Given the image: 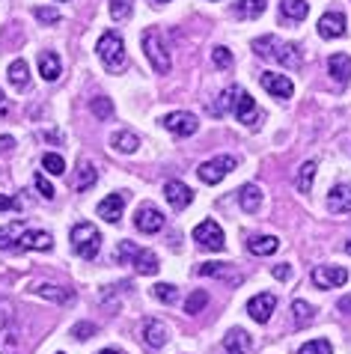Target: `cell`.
<instances>
[{
	"label": "cell",
	"instance_id": "6da1fadb",
	"mask_svg": "<svg viewBox=\"0 0 351 354\" xmlns=\"http://www.w3.org/2000/svg\"><path fill=\"white\" fill-rule=\"evenodd\" d=\"M95 51H99L102 66L107 68V72H113V75L122 72V68L129 66V57H125V42H122V36L113 33V30L102 33L99 45H95Z\"/></svg>",
	"mask_w": 351,
	"mask_h": 354
},
{
	"label": "cell",
	"instance_id": "7a4b0ae2",
	"mask_svg": "<svg viewBox=\"0 0 351 354\" xmlns=\"http://www.w3.org/2000/svg\"><path fill=\"white\" fill-rule=\"evenodd\" d=\"M21 346V328H18V316L12 301L0 298V354H18Z\"/></svg>",
	"mask_w": 351,
	"mask_h": 354
},
{
	"label": "cell",
	"instance_id": "3957f363",
	"mask_svg": "<svg viewBox=\"0 0 351 354\" xmlns=\"http://www.w3.org/2000/svg\"><path fill=\"white\" fill-rule=\"evenodd\" d=\"M72 250L77 253L81 259H95L99 257V250H102V232L95 230L93 223H75L72 226Z\"/></svg>",
	"mask_w": 351,
	"mask_h": 354
},
{
	"label": "cell",
	"instance_id": "277c9868",
	"mask_svg": "<svg viewBox=\"0 0 351 354\" xmlns=\"http://www.w3.org/2000/svg\"><path fill=\"white\" fill-rule=\"evenodd\" d=\"M143 51H146V57H149V63H152V68H155L158 75H167L170 68H173L170 51H167V45H164L161 30L149 27V30L143 33Z\"/></svg>",
	"mask_w": 351,
	"mask_h": 354
},
{
	"label": "cell",
	"instance_id": "5b68a950",
	"mask_svg": "<svg viewBox=\"0 0 351 354\" xmlns=\"http://www.w3.org/2000/svg\"><path fill=\"white\" fill-rule=\"evenodd\" d=\"M236 167H238V161L232 158V155H218V158H211V161H202L197 176H200L202 185H218V182L227 179Z\"/></svg>",
	"mask_w": 351,
	"mask_h": 354
},
{
	"label": "cell",
	"instance_id": "8992f818",
	"mask_svg": "<svg viewBox=\"0 0 351 354\" xmlns=\"http://www.w3.org/2000/svg\"><path fill=\"white\" fill-rule=\"evenodd\" d=\"M193 241L200 244L202 250H209V253H220V250H227V239H223V230H220V223L218 221H202L197 230H193Z\"/></svg>",
	"mask_w": 351,
	"mask_h": 354
},
{
	"label": "cell",
	"instance_id": "52a82bcc",
	"mask_svg": "<svg viewBox=\"0 0 351 354\" xmlns=\"http://www.w3.org/2000/svg\"><path fill=\"white\" fill-rule=\"evenodd\" d=\"M161 125L167 131H173L176 137H191V134H197V129H200V120L193 113H188V111H176V113H167L161 120Z\"/></svg>",
	"mask_w": 351,
	"mask_h": 354
},
{
	"label": "cell",
	"instance_id": "ba28073f",
	"mask_svg": "<svg viewBox=\"0 0 351 354\" xmlns=\"http://www.w3.org/2000/svg\"><path fill=\"white\" fill-rule=\"evenodd\" d=\"M313 283L319 289H339L348 283V271L339 265H319V268H313Z\"/></svg>",
	"mask_w": 351,
	"mask_h": 354
},
{
	"label": "cell",
	"instance_id": "9c48e42d",
	"mask_svg": "<svg viewBox=\"0 0 351 354\" xmlns=\"http://www.w3.org/2000/svg\"><path fill=\"white\" fill-rule=\"evenodd\" d=\"M134 226H137L140 232H146V235H155V232H161L164 230V214H161V209H155V205H140L137 209V214H134Z\"/></svg>",
	"mask_w": 351,
	"mask_h": 354
},
{
	"label": "cell",
	"instance_id": "30bf717a",
	"mask_svg": "<svg viewBox=\"0 0 351 354\" xmlns=\"http://www.w3.org/2000/svg\"><path fill=\"white\" fill-rule=\"evenodd\" d=\"M51 248H54V239H51V232H45V230H24L15 241V250H42L45 253Z\"/></svg>",
	"mask_w": 351,
	"mask_h": 354
},
{
	"label": "cell",
	"instance_id": "8fae6325",
	"mask_svg": "<svg viewBox=\"0 0 351 354\" xmlns=\"http://www.w3.org/2000/svg\"><path fill=\"white\" fill-rule=\"evenodd\" d=\"M259 84H262V90L274 98H292V93H295V84L286 75H277V72H265L259 77Z\"/></svg>",
	"mask_w": 351,
	"mask_h": 354
},
{
	"label": "cell",
	"instance_id": "7c38bea8",
	"mask_svg": "<svg viewBox=\"0 0 351 354\" xmlns=\"http://www.w3.org/2000/svg\"><path fill=\"white\" fill-rule=\"evenodd\" d=\"M140 333H143V342L149 348H164L167 346V339H170V330H167V324H164L161 319H146Z\"/></svg>",
	"mask_w": 351,
	"mask_h": 354
},
{
	"label": "cell",
	"instance_id": "4fadbf2b",
	"mask_svg": "<svg viewBox=\"0 0 351 354\" xmlns=\"http://www.w3.org/2000/svg\"><path fill=\"white\" fill-rule=\"evenodd\" d=\"M274 307H277V298H274L271 292H262V295H256V298H250V301H247L250 319H253V322H259V324H265V322L271 319Z\"/></svg>",
	"mask_w": 351,
	"mask_h": 354
},
{
	"label": "cell",
	"instance_id": "5bb4252c",
	"mask_svg": "<svg viewBox=\"0 0 351 354\" xmlns=\"http://www.w3.org/2000/svg\"><path fill=\"white\" fill-rule=\"evenodd\" d=\"M164 196H167V203L176 212H184L193 203V191L184 182H176V179H170L167 185H164Z\"/></svg>",
	"mask_w": 351,
	"mask_h": 354
},
{
	"label": "cell",
	"instance_id": "9a60e30c",
	"mask_svg": "<svg viewBox=\"0 0 351 354\" xmlns=\"http://www.w3.org/2000/svg\"><path fill=\"white\" fill-rule=\"evenodd\" d=\"M319 36L321 39H339L345 36V15L343 12H325L319 18Z\"/></svg>",
	"mask_w": 351,
	"mask_h": 354
},
{
	"label": "cell",
	"instance_id": "2e32d148",
	"mask_svg": "<svg viewBox=\"0 0 351 354\" xmlns=\"http://www.w3.org/2000/svg\"><path fill=\"white\" fill-rule=\"evenodd\" d=\"M232 111H236L238 122H245V125H256V122L262 120V113H259L256 102H253V98H250L245 90L238 93V98H236V107H232Z\"/></svg>",
	"mask_w": 351,
	"mask_h": 354
},
{
	"label": "cell",
	"instance_id": "e0dca14e",
	"mask_svg": "<svg viewBox=\"0 0 351 354\" xmlns=\"http://www.w3.org/2000/svg\"><path fill=\"white\" fill-rule=\"evenodd\" d=\"M328 212L345 214L351 212V185H334L328 194Z\"/></svg>",
	"mask_w": 351,
	"mask_h": 354
},
{
	"label": "cell",
	"instance_id": "ac0fdd59",
	"mask_svg": "<svg viewBox=\"0 0 351 354\" xmlns=\"http://www.w3.org/2000/svg\"><path fill=\"white\" fill-rule=\"evenodd\" d=\"M122 209H125V196L122 194H111L99 203V218H104L107 223H120L122 218Z\"/></svg>",
	"mask_w": 351,
	"mask_h": 354
},
{
	"label": "cell",
	"instance_id": "d6986e66",
	"mask_svg": "<svg viewBox=\"0 0 351 354\" xmlns=\"http://www.w3.org/2000/svg\"><path fill=\"white\" fill-rule=\"evenodd\" d=\"M33 295H39V298H45V301H54V304H72L75 301L72 289L51 286V283H39V286H33Z\"/></svg>",
	"mask_w": 351,
	"mask_h": 354
},
{
	"label": "cell",
	"instance_id": "ffe728a7",
	"mask_svg": "<svg viewBox=\"0 0 351 354\" xmlns=\"http://www.w3.org/2000/svg\"><path fill=\"white\" fill-rule=\"evenodd\" d=\"M328 72L336 84H348L351 81V57L348 54H334L328 60Z\"/></svg>",
	"mask_w": 351,
	"mask_h": 354
},
{
	"label": "cell",
	"instance_id": "44dd1931",
	"mask_svg": "<svg viewBox=\"0 0 351 354\" xmlns=\"http://www.w3.org/2000/svg\"><path fill=\"white\" fill-rule=\"evenodd\" d=\"M223 348H227V354H250L253 342H250V337L241 328H232L227 333V339H223Z\"/></svg>",
	"mask_w": 351,
	"mask_h": 354
},
{
	"label": "cell",
	"instance_id": "7402d4cb",
	"mask_svg": "<svg viewBox=\"0 0 351 354\" xmlns=\"http://www.w3.org/2000/svg\"><path fill=\"white\" fill-rule=\"evenodd\" d=\"M63 72V66H60V57H57L54 51H42L39 54V75L45 77V81H57Z\"/></svg>",
	"mask_w": 351,
	"mask_h": 354
},
{
	"label": "cell",
	"instance_id": "603a6c76",
	"mask_svg": "<svg viewBox=\"0 0 351 354\" xmlns=\"http://www.w3.org/2000/svg\"><path fill=\"white\" fill-rule=\"evenodd\" d=\"M238 203H241V209H245L247 214H256L259 205H262V191H259V185H245V188L238 191Z\"/></svg>",
	"mask_w": 351,
	"mask_h": 354
},
{
	"label": "cell",
	"instance_id": "cb8c5ba5",
	"mask_svg": "<svg viewBox=\"0 0 351 354\" xmlns=\"http://www.w3.org/2000/svg\"><path fill=\"white\" fill-rule=\"evenodd\" d=\"M277 248H280L277 235H259V239L247 241V250L253 253V257H271V253H277Z\"/></svg>",
	"mask_w": 351,
	"mask_h": 354
},
{
	"label": "cell",
	"instance_id": "d4e9b609",
	"mask_svg": "<svg viewBox=\"0 0 351 354\" xmlns=\"http://www.w3.org/2000/svg\"><path fill=\"white\" fill-rule=\"evenodd\" d=\"M111 146L116 152H122V155H134L137 152V146H140V137L131 134V131H116L111 137Z\"/></svg>",
	"mask_w": 351,
	"mask_h": 354
},
{
	"label": "cell",
	"instance_id": "484cf974",
	"mask_svg": "<svg viewBox=\"0 0 351 354\" xmlns=\"http://www.w3.org/2000/svg\"><path fill=\"white\" fill-rule=\"evenodd\" d=\"M131 265L137 268V274H158V268H161L158 257H155L152 250H140V248H137V253L131 257Z\"/></svg>",
	"mask_w": 351,
	"mask_h": 354
},
{
	"label": "cell",
	"instance_id": "4316f807",
	"mask_svg": "<svg viewBox=\"0 0 351 354\" xmlns=\"http://www.w3.org/2000/svg\"><path fill=\"white\" fill-rule=\"evenodd\" d=\"M280 12H283V18H289V21H304L310 12V3L307 0H283Z\"/></svg>",
	"mask_w": 351,
	"mask_h": 354
},
{
	"label": "cell",
	"instance_id": "83f0119b",
	"mask_svg": "<svg viewBox=\"0 0 351 354\" xmlns=\"http://www.w3.org/2000/svg\"><path fill=\"white\" fill-rule=\"evenodd\" d=\"M24 230H27V226L21 221H12V223L0 226V248H3V250H15V241H18V235H21Z\"/></svg>",
	"mask_w": 351,
	"mask_h": 354
},
{
	"label": "cell",
	"instance_id": "f1b7e54d",
	"mask_svg": "<svg viewBox=\"0 0 351 354\" xmlns=\"http://www.w3.org/2000/svg\"><path fill=\"white\" fill-rule=\"evenodd\" d=\"M274 60H277V63H283V66H289V68H298V66H301L298 45H292V42H280V45H277V51H274Z\"/></svg>",
	"mask_w": 351,
	"mask_h": 354
},
{
	"label": "cell",
	"instance_id": "f546056e",
	"mask_svg": "<svg viewBox=\"0 0 351 354\" xmlns=\"http://www.w3.org/2000/svg\"><path fill=\"white\" fill-rule=\"evenodd\" d=\"M9 81H12L15 90H27V84H30V68H27L24 60L9 63Z\"/></svg>",
	"mask_w": 351,
	"mask_h": 354
},
{
	"label": "cell",
	"instance_id": "4dcf8cb0",
	"mask_svg": "<svg viewBox=\"0 0 351 354\" xmlns=\"http://www.w3.org/2000/svg\"><path fill=\"white\" fill-rule=\"evenodd\" d=\"M238 93H241V86H229V90H223V93L218 95L220 102H218V104H211V113H214V116L229 113L232 107H236V98H238Z\"/></svg>",
	"mask_w": 351,
	"mask_h": 354
},
{
	"label": "cell",
	"instance_id": "1f68e13d",
	"mask_svg": "<svg viewBox=\"0 0 351 354\" xmlns=\"http://www.w3.org/2000/svg\"><path fill=\"white\" fill-rule=\"evenodd\" d=\"M316 170H319V164H316V161L301 164V170H298V191H301V194H310V191H313Z\"/></svg>",
	"mask_w": 351,
	"mask_h": 354
},
{
	"label": "cell",
	"instance_id": "d6a6232c",
	"mask_svg": "<svg viewBox=\"0 0 351 354\" xmlns=\"http://www.w3.org/2000/svg\"><path fill=\"white\" fill-rule=\"evenodd\" d=\"M95 179H99V173H95V167L90 161H81V167H77V191H90Z\"/></svg>",
	"mask_w": 351,
	"mask_h": 354
},
{
	"label": "cell",
	"instance_id": "836d02e7",
	"mask_svg": "<svg viewBox=\"0 0 351 354\" xmlns=\"http://www.w3.org/2000/svg\"><path fill=\"white\" fill-rule=\"evenodd\" d=\"M277 45H280V39H274V36H259V39H253V51H256L259 57H268V60H274Z\"/></svg>",
	"mask_w": 351,
	"mask_h": 354
},
{
	"label": "cell",
	"instance_id": "e575fe53",
	"mask_svg": "<svg viewBox=\"0 0 351 354\" xmlns=\"http://www.w3.org/2000/svg\"><path fill=\"white\" fill-rule=\"evenodd\" d=\"M197 274H200V277H220V280H227L229 265L227 262H202L197 268Z\"/></svg>",
	"mask_w": 351,
	"mask_h": 354
},
{
	"label": "cell",
	"instance_id": "d590c367",
	"mask_svg": "<svg viewBox=\"0 0 351 354\" xmlns=\"http://www.w3.org/2000/svg\"><path fill=\"white\" fill-rule=\"evenodd\" d=\"M206 304H209V292L197 289V292H193L188 301H184V313H188V316H197V313L206 310Z\"/></svg>",
	"mask_w": 351,
	"mask_h": 354
},
{
	"label": "cell",
	"instance_id": "8d00e7d4",
	"mask_svg": "<svg viewBox=\"0 0 351 354\" xmlns=\"http://www.w3.org/2000/svg\"><path fill=\"white\" fill-rule=\"evenodd\" d=\"M292 313H295V322L301 324V328H304V324H310L316 319V310L310 307L307 301H292Z\"/></svg>",
	"mask_w": 351,
	"mask_h": 354
},
{
	"label": "cell",
	"instance_id": "74e56055",
	"mask_svg": "<svg viewBox=\"0 0 351 354\" xmlns=\"http://www.w3.org/2000/svg\"><path fill=\"white\" fill-rule=\"evenodd\" d=\"M152 295H155L158 301H164V304H176V301H179V289L170 286V283H155Z\"/></svg>",
	"mask_w": 351,
	"mask_h": 354
},
{
	"label": "cell",
	"instance_id": "f35d334b",
	"mask_svg": "<svg viewBox=\"0 0 351 354\" xmlns=\"http://www.w3.org/2000/svg\"><path fill=\"white\" fill-rule=\"evenodd\" d=\"M42 167H45V170L51 173V176H63V173H66V161H63L57 152H45V155H42Z\"/></svg>",
	"mask_w": 351,
	"mask_h": 354
},
{
	"label": "cell",
	"instance_id": "ab89813d",
	"mask_svg": "<svg viewBox=\"0 0 351 354\" xmlns=\"http://www.w3.org/2000/svg\"><path fill=\"white\" fill-rule=\"evenodd\" d=\"M238 12L247 18H259L265 12V0H238Z\"/></svg>",
	"mask_w": 351,
	"mask_h": 354
},
{
	"label": "cell",
	"instance_id": "60d3db41",
	"mask_svg": "<svg viewBox=\"0 0 351 354\" xmlns=\"http://www.w3.org/2000/svg\"><path fill=\"white\" fill-rule=\"evenodd\" d=\"M298 354H334V346H330L328 339H310L301 346Z\"/></svg>",
	"mask_w": 351,
	"mask_h": 354
},
{
	"label": "cell",
	"instance_id": "b9f144b4",
	"mask_svg": "<svg viewBox=\"0 0 351 354\" xmlns=\"http://www.w3.org/2000/svg\"><path fill=\"white\" fill-rule=\"evenodd\" d=\"M90 107H93V113L99 116V120H111V116H113V102H111V98H104V95L93 98Z\"/></svg>",
	"mask_w": 351,
	"mask_h": 354
},
{
	"label": "cell",
	"instance_id": "7bdbcfd3",
	"mask_svg": "<svg viewBox=\"0 0 351 354\" xmlns=\"http://www.w3.org/2000/svg\"><path fill=\"white\" fill-rule=\"evenodd\" d=\"M211 60H214V66H218V68H232V63H236V57H232L229 48L218 45V48L211 51Z\"/></svg>",
	"mask_w": 351,
	"mask_h": 354
},
{
	"label": "cell",
	"instance_id": "ee69618b",
	"mask_svg": "<svg viewBox=\"0 0 351 354\" xmlns=\"http://www.w3.org/2000/svg\"><path fill=\"white\" fill-rule=\"evenodd\" d=\"M36 18L42 24H60V12L51 9V6H36Z\"/></svg>",
	"mask_w": 351,
	"mask_h": 354
},
{
	"label": "cell",
	"instance_id": "f6af8a7d",
	"mask_svg": "<svg viewBox=\"0 0 351 354\" xmlns=\"http://www.w3.org/2000/svg\"><path fill=\"white\" fill-rule=\"evenodd\" d=\"M111 15L116 18V21L129 18L131 15V3H129V0H111Z\"/></svg>",
	"mask_w": 351,
	"mask_h": 354
},
{
	"label": "cell",
	"instance_id": "bcb514c9",
	"mask_svg": "<svg viewBox=\"0 0 351 354\" xmlns=\"http://www.w3.org/2000/svg\"><path fill=\"white\" fill-rule=\"evenodd\" d=\"M72 337L75 339H90V337H95V324L93 322H77L75 328H72Z\"/></svg>",
	"mask_w": 351,
	"mask_h": 354
},
{
	"label": "cell",
	"instance_id": "7dc6e473",
	"mask_svg": "<svg viewBox=\"0 0 351 354\" xmlns=\"http://www.w3.org/2000/svg\"><path fill=\"white\" fill-rule=\"evenodd\" d=\"M33 182H36V188H39V194H42L45 200H54V194H57V191H54V185L48 182L42 173H36V179H33Z\"/></svg>",
	"mask_w": 351,
	"mask_h": 354
},
{
	"label": "cell",
	"instance_id": "c3c4849f",
	"mask_svg": "<svg viewBox=\"0 0 351 354\" xmlns=\"http://www.w3.org/2000/svg\"><path fill=\"white\" fill-rule=\"evenodd\" d=\"M18 209H21V203H18L15 196L0 194V212H18Z\"/></svg>",
	"mask_w": 351,
	"mask_h": 354
},
{
	"label": "cell",
	"instance_id": "681fc988",
	"mask_svg": "<svg viewBox=\"0 0 351 354\" xmlns=\"http://www.w3.org/2000/svg\"><path fill=\"white\" fill-rule=\"evenodd\" d=\"M274 277H277V280H289V277H292V268H289V265H277V268H274Z\"/></svg>",
	"mask_w": 351,
	"mask_h": 354
},
{
	"label": "cell",
	"instance_id": "f907efd6",
	"mask_svg": "<svg viewBox=\"0 0 351 354\" xmlns=\"http://www.w3.org/2000/svg\"><path fill=\"white\" fill-rule=\"evenodd\" d=\"M339 310H343V313L348 310V313H351V298H343V301H339Z\"/></svg>",
	"mask_w": 351,
	"mask_h": 354
},
{
	"label": "cell",
	"instance_id": "816d5d0a",
	"mask_svg": "<svg viewBox=\"0 0 351 354\" xmlns=\"http://www.w3.org/2000/svg\"><path fill=\"white\" fill-rule=\"evenodd\" d=\"M102 354H122V351H116V348H104Z\"/></svg>",
	"mask_w": 351,
	"mask_h": 354
},
{
	"label": "cell",
	"instance_id": "f5cc1de1",
	"mask_svg": "<svg viewBox=\"0 0 351 354\" xmlns=\"http://www.w3.org/2000/svg\"><path fill=\"white\" fill-rule=\"evenodd\" d=\"M345 253H348V257H351V241H345Z\"/></svg>",
	"mask_w": 351,
	"mask_h": 354
},
{
	"label": "cell",
	"instance_id": "db71d44e",
	"mask_svg": "<svg viewBox=\"0 0 351 354\" xmlns=\"http://www.w3.org/2000/svg\"><path fill=\"white\" fill-rule=\"evenodd\" d=\"M155 3H167V0H155Z\"/></svg>",
	"mask_w": 351,
	"mask_h": 354
},
{
	"label": "cell",
	"instance_id": "11a10c76",
	"mask_svg": "<svg viewBox=\"0 0 351 354\" xmlns=\"http://www.w3.org/2000/svg\"><path fill=\"white\" fill-rule=\"evenodd\" d=\"M0 102H3V93H0Z\"/></svg>",
	"mask_w": 351,
	"mask_h": 354
},
{
	"label": "cell",
	"instance_id": "9f6ffc18",
	"mask_svg": "<svg viewBox=\"0 0 351 354\" xmlns=\"http://www.w3.org/2000/svg\"><path fill=\"white\" fill-rule=\"evenodd\" d=\"M57 354H63V351H57Z\"/></svg>",
	"mask_w": 351,
	"mask_h": 354
},
{
	"label": "cell",
	"instance_id": "6f0895ef",
	"mask_svg": "<svg viewBox=\"0 0 351 354\" xmlns=\"http://www.w3.org/2000/svg\"><path fill=\"white\" fill-rule=\"evenodd\" d=\"M214 3H218V0H214Z\"/></svg>",
	"mask_w": 351,
	"mask_h": 354
}]
</instances>
